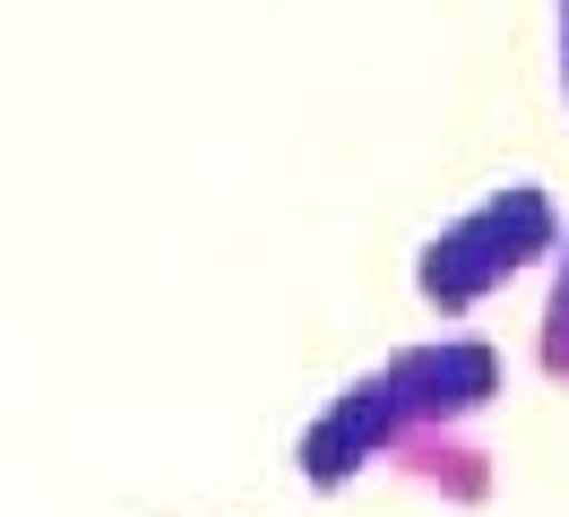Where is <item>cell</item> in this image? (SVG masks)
I'll list each match as a JSON object with an SVG mask.
<instances>
[{
	"mask_svg": "<svg viewBox=\"0 0 569 517\" xmlns=\"http://www.w3.org/2000/svg\"><path fill=\"white\" fill-rule=\"evenodd\" d=\"M380 388L406 431H466L509 388V362L492 337H415L380 362Z\"/></svg>",
	"mask_w": 569,
	"mask_h": 517,
	"instance_id": "cell-2",
	"label": "cell"
},
{
	"mask_svg": "<svg viewBox=\"0 0 569 517\" xmlns=\"http://www.w3.org/2000/svg\"><path fill=\"white\" fill-rule=\"evenodd\" d=\"M561 233L569 225H561V207H552L543 181H500V190H483L466 216H449L415 250V294L440 319H466V310L492 302L500 285H518L535 259H552Z\"/></svg>",
	"mask_w": 569,
	"mask_h": 517,
	"instance_id": "cell-1",
	"label": "cell"
},
{
	"mask_svg": "<svg viewBox=\"0 0 569 517\" xmlns=\"http://www.w3.org/2000/svg\"><path fill=\"white\" fill-rule=\"evenodd\" d=\"M397 406H389V388H380V371H362L346 379L337 397H328L320 414H311V431L293 440V475L311 483V491H346V483H362L371 466H389V448H397Z\"/></svg>",
	"mask_w": 569,
	"mask_h": 517,
	"instance_id": "cell-3",
	"label": "cell"
},
{
	"mask_svg": "<svg viewBox=\"0 0 569 517\" xmlns=\"http://www.w3.org/2000/svg\"><path fill=\"white\" fill-rule=\"evenodd\" d=\"M389 466L431 483V491H449V500H483V491H492V457L466 440V431H397Z\"/></svg>",
	"mask_w": 569,
	"mask_h": 517,
	"instance_id": "cell-4",
	"label": "cell"
},
{
	"mask_svg": "<svg viewBox=\"0 0 569 517\" xmlns=\"http://www.w3.org/2000/svg\"><path fill=\"white\" fill-rule=\"evenodd\" d=\"M561 9V103H569V0H552Z\"/></svg>",
	"mask_w": 569,
	"mask_h": 517,
	"instance_id": "cell-6",
	"label": "cell"
},
{
	"mask_svg": "<svg viewBox=\"0 0 569 517\" xmlns=\"http://www.w3.org/2000/svg\"><path fill=\"white\" fill-rule=\"evenodd\" d=\"M535 371L569 388V233L552 241V294H543V319H535Z\"/></svg>",
	"mask_w": 569,
	"mask_h": 517,
	"instance_id": "cell-5",
	"label": "cell"
}]
</instances>
